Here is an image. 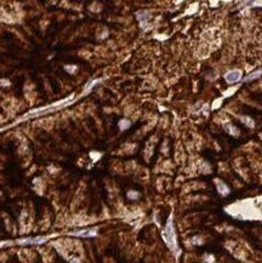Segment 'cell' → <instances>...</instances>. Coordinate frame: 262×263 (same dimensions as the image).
<instances>
[{"mask_svg": "<svg viewBox=\"0 0 262 263\" xmlns=\"http://www.w3.org/2000/svg\"><path fill=\"white\" fill-rule=\"evenodd\" d=\"M226 129H227V131H228L231 135H233V136H238V129H237V127H234L232 124H228V125L226 126Z\"/></svg>", "mask_w": 262, "mask_h": 263, "instance_id": "obj_9", "label": "cell"}, {"mask_svg": "<svg viewBox=\"0 0 262 263\" xmlns=\"http://www.w3.org/2000/svg\"><path fill=\"white\" fill-rule=\"evenodd\" d=\"M49 237H35V238H24V239L17 240L16 242L18 245H40L46 242Z\"/></svg>", "mask_w": 262, "mask_h": 263, "instance_id": "obj_2", "label": "cell"}, {"mask_svg": "<svg viewBox=\"0 0 262 263\" xmlns=\"http://www.w3.org/2000/svg\"><path fill=\"white\" fill-rule=\"evenodd\" d=\"M243 121H246L245 122V125H248V126H250V127H252L254 126V121L250 119V118H246V117H244V118H241Z\"/></svg>", "mask_w": 262, "mask_h": 263, "instance_id": "obj_11", "label": "cell"}, {"mask_svg": "<svg viewBox=\"0 0 262 263\" xmlns=\"http://www.w3.org/2000/svg\"><path fill=\"white\" fill-rule=\"evenodd\" d=\"M72 235L80 237V238H94V237L97 235V229H95V228H92V229H83V230L72 233Z\"/></svg>", "mask_w": 262, "mask_h": 263, "instance_id": "obj_4", "label": "cell"}, {"mask_svg": "<svg viewBox=\"0 0 262 263\" xmlns=\"http://www.w3.org/2000/svg\"><path fill=\"white\" fill-rule=\"evenodd\" d=\"M139 196H140V193H139V191H127V198H129L130 200H136Z\"/></svg>", "mask_w": 262, "mask_h": 263, "instance_id": "obj_10", "label": "cell"}, {"mask_svg": "<svg viewBox=\"0 0 262 263\" xmlns=\"http://www.w3.org/2000/svg\"><path fill=\"white\" fill-rule=\"evenodd\" d=\"M65 69H66V71H68L69 74H73V72L76 69V67H68V66H66V67H65Z\"/></svg>", "mask_w": 262, "mask_h": 263, "instance_id": "obj_14", "label": "cell"}, {"mask_svg": "<svg viewBox=\"0 0 262 263\" xmlns=\"http://www.w3.org/2000/svg\"><path fill=\"white\" fill-rule=\"evenodd\" d=\"M136 17H137L139 22H140V24H141V27H144V25H146V23H147V21L151 18L149 14H148L147 11H144V10L137 11V12H136Z\"/></svg>", "mask_w": 262, "mask_h": 263, "instance_id": "obj_6", "label": "cell"}, {"mask_svg": "<svg viewBox=\"0 0 262 263\" xmlns=\"http://www.w3.org/2000/svg\"><path fill=\"white\" fill-rule=\"evenodd\" d=\"M241 79V72L240 71H231L227 74H225V80L229 84H233V83H237Z\"/></svg>", "mask_w": 262, "mask_h": 263, "instance_id": "obj_3", "label": "cell"}, {"mask_svg": "<svg viewBox=\"0 0 262 263\" xmlns=\"http://www.w3.org/2000/svg\"><path fill=\"white\" fill-rule=\"evenodd\" d=\"M90 157H91V158L96 161V160H98V159L101 158V154H100V153H98V154H96V153H94V152H91V153H90Z\"/></svg>", "mask_w": 262, "mask_h": 263, "instance_id": "obj_12", "label": "cell"}, {"mask_svg": "<svg viewBox=\"0 0 262 263\" xmlns=\"http://www.w3.org/2000/svg\"><path fill=\"white\" fill-rule=\"evenodd\" d=\"M101 80L100 79H96V80H92V81H90L88 85H86V87H85V90H84V94H88V92H90L91 90H92V87L96 86L98 83H100Z\"/></svg>", "mask_w": 262, "mask_h": 263, "instance_id": "obj_8", "label": "cell"}, {"mask_svg": "<svg viewBox=\"0 0 262 263\" xmlns=\"http://www.w3.org/2000/svg\"><path fill=\"white\" fill-rule=\"evenodd\" d=\"M118 125H119L120 130L124 131V130H127V129L131 126V122H130V120H127V119H121Z\"/></svg>", "mask_w": 262, "mask_h": 263, "instance_id": "obj_7", "label": "cell"}, {"mask_svg": "<svg viewBox=\"0 0 262 263\" xmlns=\"http://www.w3.org/2000/svg\"><path fill=\"white\" fill-rule=\"evenodd\" d=\"M163 235V239L165 241L166 246L170 249V251L174 253V256L176 258H178L181 256V249L178 246V242H177V235H176V232H175V226H174V215L169 216L166 222V226L162 233Z\"/></svg>", "mask_w": 262, "mask_h": 263, "instance_id": "obj_1", "label": "cell"}, {"mask_svg": "<svg viewBox=\"0 0 262 263\" xmlns=\"http://www.w3.org/2000/svg\"><path fill=\"white\" fill-rule=\"evenodd\" d=\"M69 263H81V261H79L78 258H72L69 260Z\"/></svg>", "mask_w": 262, "mask_h": 263, "instance_id": "obj_16", "label": "cell"}, {"mask_svg": "<svg viewBox=\"0 0 262 263\" xmlns=\"http://www.w3.org/2000/svg\"><path fill=\"white\" fill-rule=\"evenodd\" d=\"M0 85H1V86H9V85H10V81H9V80H5V79H1V80H0Z\"/></svg>", "mask_w": 262, "mask_h": 263, "instance_id": "obj_13", "label": "cell"}, {"mask_svg": "<svg viewBox=\"0 0 262 263\" xmlns=\"http://www.w3.org/2000/svg\"><path fill=\"white\" fill-rule=\"evenodd\" d=\"M6 245H11V242H7V241H0V249L6 246Z\"/></svg>", "mask_w": 262, "mask_h": 263, "instance_id": "obj_15", "label": "cell"}, {"mask_svg": "<svg viewBox=\"0 0 262 263\" xmlns=\"http://www.w3.org/2000/svg\"><path fill=\"white\" fill-rule=\"evenodd\" d=\"M215 183H216V187H217V191L220 193V195L222 196H227L229 194V188L227 184H225L221 180H215Z\"/></svg>", "mask_w": 262, "mask_h": 263, "instance_id": "obj_5", "label": "cell"}]
</instances>
